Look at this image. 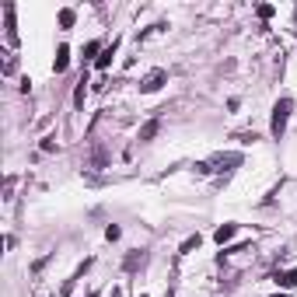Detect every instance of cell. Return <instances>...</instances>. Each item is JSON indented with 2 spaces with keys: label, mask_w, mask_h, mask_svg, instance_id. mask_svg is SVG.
I'll return each mask as SVG.
<instances>
[{
  "label": "cell",
  "mask_w": 297,
  "mask_h": 297,
  "mask_svg": "<svg viewBox=\"0 0 297 297\" xmlns=\"http://www.w3.org/2000/svg\"><path fill=\"white\" fill-rule=\"evenodd\" d=\"M193 248H199V235L185 238V241H182V248H178V252H182V256H189V252H193Z\"/></svg>",
  "instance_id": "14"
},
{
  "label": "cell",
  "mask_w": 297,
  "mask_h": 297,
  "mask_svg": "<svg viewBox=\"0 0 297 297\" xmlns=\"http://www.w3.org/2000/svg\"><path fill=\"white\" fill-rule=\"evenodd\" d=\"M84 84H88V80L80 77V84H77V91H74V101H77V105H84V91H88V88H84Z\"/></svg>",
  "instance_id": "17"
},
{
  "label": "cell",
  "mask_w": 297,
  "mask_h": 297,
  "mask_svg": "<svg viewBox=\"0 0 297 297\" xmlns=\"http://www.w3.org/2000/svg\"><path fill=\"white\" fill-rule=\"evenodd\" d=\"M67 67H70V49H67V46H59V49H56V59H53V70H56V74H63Z\"/></svg>",
  "instance_id": "11"
},
{
  "label": "cell",
  "mask_w": 297,
  "mask_h": 297,
  "mask_svg": "<svg viewBox=\"0 0 297 297\" xmlns=\"http://www.w3.org/2000/svg\"><path fill=\"white\" fill-rule=\"evenodd\" d=\"M168 84V70H151L147 77H140V91L143 95H154V91H161Z\"/></svg>",
  "instance_id": "3"
},
{
  "label": "cell",
  "mask_w": 297,
  "mask_h": 297,
  "mask_svg": "<svg viewBox=\"0 0 297 297\" xmlns=\"http://www.w3.org/2000/svg\"><path fill=\"white\" fill-rule=\"evenodd\" d=\"M4 18H7V42L18 46V21H14V4H4Z\"/></svg>",
  "instance_id": "6"
},
{
  "label": "cell",
  "mask_w": 297,
  "mask_h": 297,
  "mask_svg": "<svg viewBox=\"0 0 297 297\" xmlns=\"http://www.w3.org/2000/svg\"><path fill=\"white\" fill-rule=\"evenodd\" d=\"M158 133H161V119H151V122H143V126H140L137 140H140V143H151Z\"/></svg>",
  "instance_id": "7"
},
{
  "label": "cell",
  "mask_w": 297,
  "mask_h": 297,
  "mask_svg": "<svg viewBox=\"0 0 297 297\" xmlns=\"http://www.w3.org/2000/svg\"><path fill=\"white\" fill-rule=\"evenodd\" d=\"M164 297H175V290H168V294H164Z\"/></svg>",
  "instance_id": "22"
},
{
  "label": "cell",
  "mask_w": 297,
  "mask_h": 297,
  "mask_svg": "<svg viewBox=\"0 0 297 297\" xmlns=\"http://www.w3.org/2000/svg\"><path fill=\"white\" fill-rule=\"evenodd\" d=\"M119 235H122V231H119L116 224H109V227H105V238H109V241H116V238H119Z\"/></svg>",
  "instance_id": "19"
},
{
  "label": "cell",
  "mask_w": 297,
  "mask_h": 297,
  "mask_svg": "<svg viewBox=\"0 0 297 297\" xmlns=\"http://www.w3.org/2000/svg\"><path fill=\"white\" fill-rule=\"evenodd\" d=\"M143 262H147V252H130V256L122 259V269H126V273H137Z\"/></svg>",
  "instance_id": "8"
},
{
  "label": "cell",
  "mask_w": 297,
  "mask_h": 297,
  "mask_svg": "<svg viewBox=\"0 0 297 297\" xmlns=\"http://www.w3.org/2000/svg\"><path fill=\"white\" fill-rule=\"evenodd\" d=\"M273 297H290V294H287V290H283V294H273Z\"/></svg>",
  "instance_id": "20"
},
{
  "label": "cell",
  "mask_w": 297,
  "mask_h": 297,
  "mask_svg": "<svg viewBox=\"0 0 297 297\" xmlns=\"http://www.w3.org/2000/svg\"><path fill=\"white\" fill-rule=\"evenodd\" d=\"M74 21H77L74 7H63V11H59V28H74Z\"/></svg>",
  "instance_id": "13"
},
{
  "label": "cell",
  "mask_w": 297,
  "mask_h": 297,
  "mask_svg": "<svg viewBox=\"0 0 297 297\" xmlns=\"http://www.w3.org/2000/svg\"><path fill=\"white\" fill-rule=\"evenodd\" d=\"M42 151H46V154H53V151H56V140L53 137H42V143H39Z\"/></svg>",
  "instance_id": "18"
},
{
  "label": "cell",
  "mask_w": 297,
  "mask_h": 297,
  "mask_svg": "<svg viewBox=\"0 0 297 297\" xmlns=\"http://www.w3.org/2000/svg\"><path fill=\"white\" fill-rule=\"evenodd\" d=\"M294 32H297V28H294Z\"/></svg>",
  "instance_id": "24"
},
{
  "label": "cell",
  "mask_w": 297,
  "mask_h": 297,
  "mask_svg": "<svg viewBox=\"0 0 297 297\" xmlns=\"http://www.w3.org/2000/svg\"><path fill=\"white\" fill-rule=\"evenodd\" d=\"M273 283L283 287V290H294L297 287V269H277V273H273Z\"/></svg>",
  "instance_id": "5"
},
{
  "label": "cell",
  "mask_w": 297,
  "mask_h": 297,
  "mask_svg": "<svg viewBox=\"0 0 297 297\" xmlns=\"http://www.w3.org/2000/svg\"><path fill=\"white\" fill-rule=\"evenodd\" d=\"M116 49H119V39H112L109 46H105V49H101V56L95 59V67H98V70H105V67L112 63V56H116Z\"/></svg>",
  "instance_id": "9"
},
{
  "label": "cell",
  "mask_w": 297,
  "mask_h": 297,
  "mask_svg": "<svg viewBox=\"0 0 297 297\" xmlns=\"http://www.w3.org/2000/svg\"><path fill=\"white\" fill-rule=\"evenodd\" d=\"M95 53H101V42H98V39H91L88 46H84V59H91ZM95 59H98V56H95Z\"/></svg>",
  "instance_id": "15"
},
{
  "label": "cell",
  "mask_w": 297,
  "mask_h": 297,
  "mask_svg": "<svg viewBox=\"0 0 297 297\" xmlns=\"http://www.w3.org/2000/svg\"><path fill=\"white\" fill-rule=\"evenodd\" d=\"M235 235H238V224H220L217 231H214V241H217V245H227Z\"/></svg>",
  "instance_id": "10"
},
{
  "label": "cell",
  "mask_w": 297,
  "mask_h": 297,
  "mask_svg": "<svg viewBox=\"0 0 297 297\" xmlns=\"http://www.w3.org/2000/svg\"><path fill=\"white\" fill-rule=\"evenodd\" d=\"M88 269H91V259H84V262H80L77 269H74V277H70V280H67V283H63V290H59V297H70V294H74V287H77V280L84 277Z\"/></svg>",
  "instance_id": "4"
},
{
  "label": "cell",
  "mask_w": 297,
  "mask_h": 297,
  "mask_svg": "<svg viewBox=\"0 0 297 297\" xmlns=\"http://www.w3.org/2000/svg\"><path fill=\"white\" fill-rule=\"evenodd\" d=\"M241 161H245V158H241L238 151H227V154H214V158L206 161V164H210V172H220V175H227V172H235Z\"/></svg>",
  "instance_id": "2"
},
{
  "label": "cell",
  "mask_w": 297,
  "mask_h": 297,
  "mask_svg": "<svg viewBox=\"0 0 297 297\" xmlns=\"http://www.w3.org/2000/svg\"><path fill=\"white\" fill-rule=\"evenodd\" d=\"M88 297H98V290H91V294H88Z\"/></svg>",
  "instance_id": "21"
},
{
  "label": "cell",
  "mask_w": 297,
  "mask_h": 297,
  "mask_svg": "<svg viewBox=\"0 0 297 297\" xmlns=\"http://www.w3.org/2000/svg\"><path fill=\"white\" fill-rule=\"evenodd\" d=\"M256 11H259V18H262V21H269L273 14H277V7H273V4H259Z\"/></svg>",
  "instance_id": "16"
},
{
  "label": "cell",
  "mask_w": 297,
  "mask_h": 297,
  "mask_svg": "<svg viewBox=\"0 0 297 297\" xmlns=\"http://www.w3.org/2000/svg\"><path fill=\"white\" fill-rule=\"evenodd\" d=\"M290 112H294V101L290 98H280L277 105H273V119H269V133H273V140H280L283 133H287V119H290Z\"/></svg>",
  "instance_id": "1"
},
{
  "label": "cell",
  "mask_w": 297,
  "mask_h": 297,
  "mask_svg": "<svg viewBox=\"0 0 297 297\" xmlns=\"http://www.w3.org/2000/svg\"><path fill=\"white\" fill-rule=\"evenodd\" d=\"M0 56H4V67H0V70H4V77H11V74L18 70V59H14V53H0Z\"/></svg>",
  "instance_id": "12"
},
{
  "label": "cell",
  "mask_w": 297,
  "mask_h": 297,
  "mask_svg": "<svg viewBox=\"0 0 297 297\" xmlns=\"http://www.w3.org/2000/svg\"><path fill=\"white\" fill-rule=\"evenodd\" d=\"M140 297H147V294H140Z\"/></svg>",
  "instance_id": "23"
}]
</instances>
